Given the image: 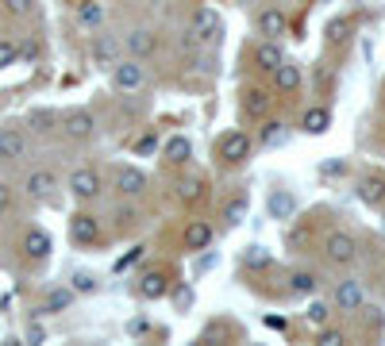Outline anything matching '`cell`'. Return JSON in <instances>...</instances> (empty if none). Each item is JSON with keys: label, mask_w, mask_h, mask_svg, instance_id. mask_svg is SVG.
<instances>
[{"label": "cell", "mask_w": 385, "mask_h": 346, "mask_svg": "<svg viewBox=\"0 0 385 346\" xmlns=\"http://www.w3.org/2000/svg\"><path fill=\"white\" fill-rule=\"evenodd\" d=\"M16 58H20V46H16L12 39H0V70L16 65Z\"/></svg>", "instance_id": "32"}, {"label": "cell", "mask_w": 385, "mask_h": 346, "mask_svg": "<svg viewBox=\"0 0 385 346\" xmlns=\"http://www.w3.org/2000/svg\"><path fill=\"white\" fill-rule=\"evenodd\" d=\"M124 46H127V54L131 58H150V54L158 50V35L154 31H147V27H135V31H127V39H124Z\"/></svg>", "instance_id": "9"}, {"label": "cell", "mask_w": 385, "mask_h": 346, "mask_svg": "<svg viewBox=\"0 0 385 346\" xmlns=\"http://www.w3.org/2000/svg\"><path fill=\"white\" fill-rule=\"evenodd\" d=\"M127 331H131V335H143V331H147V320H131Z\"/></svg>", "instance_id": "42"}, {"label": "cell", "mask_w": 385, "mask_h": 346, "mask_svg": "<svg viewBox=\"0 0 385 346\" xmlns=\"http://www.w3.org/2000/svg\"><path fill=\"white\" fill-rule=\"evenodd\" d=\"M65 185H70V193L78 196V200H97L100 196V173L93 170V166H78Z\"/></svg>", "instance_id": "5"}, {"label": "cell", "mask_w": 385, "mask_h": 346, "mask_svg": "<svg viewBox=\"0 0 385 346\" xmlns=\"http://www.w3.org/2000/svg\"><path fill=\"white\" fill-rule=\"evenodd\" d=\"M8 208H12V189H8V185H0V216H4Z\"/></svg>", "instance_id": "40"}, {"label": "cell", "mask_w": 385, "mask_h": 346, "mask_svg": "<svg viewBox=\"0 0 385 346\" xmlns=\"http://www.w3.org/2000/svg\"><path fill=\"white\" fill-rule=\"evenodd\" d=\"M335 304L343 308V312H359V308L366 304V293H362V285L354 281V277H347V281L335 285Z\"/></svg>", "instance_id": "13"}, {"label": "cell", "mask_w": 385, "mask_h": 346, "mask_svg": "<svg viewBox=\"0 0 385 346\" xmlns=\"http://www.w3.org/2000/svg\"><path fill=\"white\" fill-rule=\"evenodd\" d=\"M250 151H255V143H250L247 131H231V135H223V143H220V162L223 166H243L250 158Z\"/></svg>", "instance_id": "3"}, {"label": "cell", "mask_w": 385, "mask_h": 346, "mask_svg": "<svg viewBox=\"0 0 385 346\" xmlns=\"http://www.w3.org/2000/svg\"><path fill=\"white\" fill-rule=\"evenodd\" d=\"M308 323L324 327L327 323V304H312V308H308Z\"/></svg>", "instance_id": "38"}, {"label": "cell", "mask_w": 385, "mask_h": 346, "mask_svg": "<svg viewBox=\"0 0 385 346\" xmlns=\"http://www.w3.org/2000/svg\"><path fill=\"white\" fill-rule=\"evenodd\" d=\"M112 85H116L120 92H139L147 85V70L139 58H120L116 65H112Z\"/></svg>", "instance_id": "1"}, {"label": "cell", "mask_w": 385, "mask_h": 346, "mask_svg": "<svg viewBox=\"0 0 385 346\" xmlns=\"http://www.w3.org/2000/svg\"><path fill=\"white\" fill-rule=\"evenodd\" d=\"M189 31L196 35V43H209V46H216L220 43V35H223V23H220V16L212 12V8H196L193 12V27Z\"/></svg>", "instance_id": "4"}, {"label": "cell", "mask_w": 385, "mask_h": 346, "mask_svg": "<svg viewBox=\"0 0 385 346\" xmlns=\"http://www.w3.org/2000/svg\"><path fill=\"white\" fill-rule=\"evenodd\" d=\"M54 189H58V177H54L51 170H31V173H27V181H23V193L35 196V200H46Z\"/></svg>", "instance_id": "12"}, {"label": "cell", "mask_w": 385, "mask_h": 346, "mask_svg": "<svg viewBox=\"0 0 385 346\" xmlns=\"http://www.w3.org/2000/svg\"><path fill=\"white\" fill-rule=\"evenodd\" d=\"M97 281H93V274H73V293H93Z\"/></svg>", "instance_id": "35"}, {"label": "cell", "mask_w": 385, "mask_h": 346, "mask_svg": "<svg viewBox=\"0 0 385 346\" xmlns=\"http://www.w3.org/2000/svg\"><path fill=\"white\" fill-rule=\"evenodd\" d=\"M23 154H27V135H23V127H4V131H0V162L12 166V162H20Z\"/></svg>", "instance_id": "6"}, {"label": "cell", "mask_w": 385, "mask_h": 346, "mask_svg": "<svg viewBox=\"0 0 385 346\" xmlns=\"http://www.w3.org/2000/svg\"><path fill=\"white\" fill-rule=\"evenodd\" d=\"M243 220H247V196H236V200L223 208V223H228V227H236V223H243Z\"/></svg>", "instance_id": "30"}, {"label": "cell", "mask_w": 385, "mask_h": 346, "mask_svg": "<svg viewBox=\"0 0 385 346\" xmlns=\"http://www.w3.org/2000/svg\"><path fill=\"white\" fill-rule=\"evenodd\" d=\"M300 127H305V135H324V131L332 127V112L327 108H308L305 119H300Z\"/></svg>", "instance_id": "24"}, {"label": "cell", "mask_w": 385, "mask_h": 346, "mask_svg": "<svg viewBox=\"0 0 385 346\" xmlns=\"http://www.w3.org/2000/svg\"><path fill=\"white\" fill-rule=\"evenodd\" d=\"M120 50H124V46H120V39H112V35H97V43H93V62L97 65H116L120 62Z\"/></svg>", "instance_id": "16"}, {"label": "cell", "mask_w": 385, "mask_h": 346, "mask_svg": "<svg viewBox=\"0 0 385 346\" xmlns=\"http://www.w3.org/2000/svg\"><path fill=\"white\" fill-rule=\"evenodd\" d=\"M51 247H54L51 235H46V231H39V227H31V231L23 235V254L31 258V261H43L46 254H51Z\"/></svg>", "instance_id": "19"}, {"label": "cell", "mask_w": 385, "mask_h": 346, "mask_svg": "<svg viewBox=\"0 0 385 346\" xmlns=\"http://www.w3.org/2000/svg\"><path fill=\"white\" fill-rule=\"evenodd\" d=\"M43 339H46V335H43V327H39V323L27 327V342H43Z\"/></svg>", "instance_id": "41"}, {"label": "cell", "mask_w": 385, "mask_h": 346, "mask_svg": "<svg viewBox=\"0 0 385 346\" xmlns=\"http://www.w3.org/2000/svg\"><path fill=\"white\" fill-rule=\"evenodd\" d=\"M70 304H73V288H51V293H46V301H43V312L58 315V312H65Z\"/></svg>", "instance_id": "27"}, {"label": "cell", "mask_w": 385, "mask_h": 346, "mask_svg": "<svg viewBox=\"0 0 385 346\" xmlns=\"http://www.w3.org/2000/svg\"><path fill=\"white\" fill-rule=\"evenodd\" d=\"M258 31L262 35H266V39H278V35H285V12H281V8H274V4H270V8H262V12H258Z\"/></svg>", "instance_id": "14"}, {"label": "cell", "mask_w": 385, "mask_h": 346, "mask_svg": "<svg viewBox=\"0 0 385 346\" xmlns=\"http://www.w3.org/2000/svg\"><path fill=\"white\" fill-rule=\"evenodd\" d=\"M174 304H177V308H189V304H193V288H177V293H174Z\"/></svg>", "instance_id": "39"}, {"label": "cell", "mask_w": 385, "mask_h": 346, "mask_svg": "<svg viewBox=\"0 0 385 346\" xmlns=\"http://www.w3.org/2000/svg\"><path fill=\"white\" fill-rule=\"evenodd\" d=\"M4 8H8L12 16H31L35 0H4Z\"/></svg>", "instance_id": "34"}, {"label": "cell", "mask_w": 385, "mask_h": 346, "mask_svg": "<svg viewBox=\"0 0 385 346\" xmlns=\"http://www.w3.org/2000/svg\"><path fill=\"white\" fill-rule=\"evenodd\" d=\"M324 254L332 266H351V261L359 258V239H354L351 231H332L324 242Z\"/></svg>", "instance_id": "2"}, {"label": "cell", "mask_w": 385, "mask_h": 346, "mask_svg": "<svg viewBox=\"0 0 385 346\" xmlns=\"http://www.w3.org/2000/svg\"><path fill=\"white\" fill-rule=\"evenodd\" d=\"M105 20H108V4H105V0H85V4L78 8V23L85 27V31H97Z\"/></svg>", "instance_id": "17"}, {"label": "cell", "mask_w": 385, "mask_h": 346, "mask_svg": "<svg viewBox=\"0 0 385 346\" xmlns=\"http://www.w3.org/2000/svg\"><path fill=\"white\" fill-rule=\"evenodd\" d=\"M266 108H270V97L266 89H243V112H247L250 119H266Z\"/></svg>", "instance_id": "20"}, {"label": "cell", "mask_w": 385, "mask_h": 346, "mask_svg": "<svg viewBox=\"0 0 385 346\" xmlns=\"http://www.w3.org/2000/svg\"><path fill=\"white\" fill-rule=\"evenodd\" d=\"M166 293H170L166 274H147L143 281H139V296H143V301H162Z\"/></svg>", "instance_id": "23"}, {"label": "cell", "mask_w": 385, "mask_h": 346, "mask_svg": "<svg viewBox=\"0 0 385 346\" xmlns=\"http://www.w3.org/2000/svg\"><path fill=\"white\" fill-rule=\"evenodd\" d=\"M324 35H327V43H343L347 35H351V20H347V16H335V20L327 23Z\"/></svg>", "instance_id": "31"}, {"label": "cell", "mask_w": 385, "mask_h": 346, "mask_svg": "<svg viewBox=\"0 0 385 346\" xmlns=\"http://www.w3.org/2000/svg\"><path fill=\"white\" fill-rule=\"evenodd\" d=\"M166 158H170L174 166L189 162V158H193V143H189L185 135H174V139H166Z\"/></svg>", "instance_id": "25"}, {"label": "cell", "mask_w": 385, "mask_h": 346, "mask_svg": "<svg viewBox=\"0 0 385 346\" xmlns=\"http://www.w3.org/2000/svg\"><path fill=\"white\" fill-rule=\"evenodd\" d=\"M255 62H258V70L274 73L278 65L285 62V50L278 46V39H262V43H258V50H255Z\"/></svg>", "instance_id": "18"}, {"label": "cell", "mask_w": 385, "mask_h": 346, "mask_svg": "<svg viewBox=\"0 0 385 346\" xmlns=\"http://www.w3.org/2000/svg\"><path fill=\"white\" fill-rule=\"evenodd\" d=\"M243 258H247V266H270V254L262 247H247V254H243Z\"/></svg>", "instance_id": "33"}, {"label": "cell", "mask_w": 385, "mask_h": 346, "mask_svg": "<svg viewBox=\"0 0 385 346\" xmlns=\"http://www.w3.org/2000/svg\"><path fill=\"white\" fill-rule=\"evenodd\" d=\"M289 285H293V293L297 296H308V293H316L320 288V281H316V274H308V269H300V274L289 277Z\"/></svg>", "instance_id": "29"}, {"label": "cell", "mask_w": 385, "mask_h": 346, "mask_svg": "<svg viewBox=\"0 0 385 346\" xmlns=\"http://www.w3.org/2000/svg\"><path fill=\"white\" fill-rule=\"evenodd\" d=\"M212 239H216V231H212L209 220H193L189 227H185V247L189 250H209Z\"/></svg>", "instance_id": "15"}, {"label": "cell", "mask_w": 385, "mask_h": 346, "mask_svg": "<svg viewBox=\"0 0 385 346\" xmlns=\"http://www.w3.org/2000/svg\"><path fill=\"white\" fill-rule=\"evenodd\" d=\"M70 239L78 242V247H93V242L100 239V223H97V216H85V212H78V216L70 220Z\"/></svg>", "instance_id": "10"}, {"label": "cell", "mask_w": 385, "mask_h": 346, "mask_svg": "<svg viewBox=\"0 0 385 346\" xmlns=\"http://www.w3.org/2000/svg\"><path fill=\"white\" fill-rule=\"evenodd\" d=\"M359 200L370 204V208L385 204V177H362L359 181Z\"/></svg>", "instance_id": "21"}, {"label": "cell", "mask_w": 385, "mask_h": 346, "mask_svg": "<svg viewBox=\"0 0 385 346\" xmlns=\"http://www.w3.org/2000/svg\"><path fill=\"white\" fill-rule=\"evenodd\" d=\"M62 127H65V135H70V139H93V131H97V119H93L89 108H73V112H65Z\"/></svg>", "instance_id": "8"}, {"label": "cell", "mask_w": 385, "mask_h": 346, "mask_svg": "<svg viewBox=\"0 0 385 346\" xmlns=\"http://www.w3.org/2000/svg\"><path fill=\"white\" fill-rule=\"evenodd\" d=\"M266 212H270V220H293L297 216V196L289 189H274L266 196Z\"/></svg>", "instance_id": "11"}, {"label": "cell", "mask_w": 385, "mask_h": 346, "mask_svg": "<svg viewBox=\"0 0 385 346\" xmlns=\"http://www.w3.org/2000/svg\"><path fill=\"white\" fill-rule=\"evenodd\" d=\"M289 139V124L285 119H270L266 127H262V146H281Z\"/></svg>", "instance_id": "28"}, {"label": "cell", "mask_w": 385, "mask_h": 346, "mask_svg": "<svg viewBox=\"0 0 385 346\" xmlns=\"http://www.w3.org/2000/svg\"><path fill=\"white\" fill-rule=\"evenodd\" d=\"M320 342H324V346H343V342H347V335H343V331H335V327H332V331L324 327V331H320Z\"/></svg>", "instance_id": "36"}, {"label": "cell", "mask_w": 385, "mask_h": 346, "mask_svg": "<svg viewBox=\"0 0 385 346\" xmlns=\"http://www.w3.org/2000/svg\"><path fill=\"white\" fill-rule=\"evenodd\" d=\"M147 189V173L135 170V166H120L116 170V193L127 196V200H135V196H143Z\"/></svg>", "instance_id": "7"}, {"label": "cell", "mask_w": 385, "mask_h": 346, "mask_svg": "<svg viewBox=\"0 0 385 346\" xmlns=\"http://www.w3.org/2000/svg\"><path fill=\"white\" fill-rule=\"evenodd\" d=\"M274 85H278V92H297L300 89V65L281 62L274 70Z\"/></svg>", "instance_id": "22"}, {"label": "cell", "mask_w": 385, "mask_h": 346, "mask_svg": "<svg viewBox=\"0 0 385 346\" xmlns=\"http://www.w3.org/2000/svg\"><path fill=\"white\" fill-rule=\"evenodd\" d=\"M154 146H158V139H154V135H143V139L135 143V154L147 158V154H154Z\"/></svg>", "instance_id": "37"}, {"label": "cell", "mask_w": 385, "mask_h": 346, "mask_svg": "<svg viewBox=\"0 0 385 346\" xmlns=\"http://www.w3.org/2000/svg\"><path fill=\"white\" fill-rule=\"evenodd\" d=\"M204 193H209V181H204V177H181V185H177V196H181L185 204L201 200Z\"/></svg>", "instance_id": "26"}]
</instances>
